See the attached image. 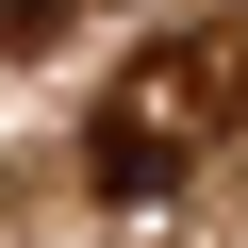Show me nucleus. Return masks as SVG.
Masks as SVG:
<instances>
[{"instance_id":"nucleus-1","label":"nucleus","mask_w":248,"mask_h":248,"mask_svg":"<svg viewBox=\"0 0 248 248\" xmlns=\"http://www.w3.org/2000/svg\"><path fill=\"white\" fill-rule=\"evenodd\" d=\"M232 116H248V33H149V50H116V83L83 116V182L99 199H182Z\"/></svg>"},{"instance_id":"nucleus-2","label":"nucleus","mask_w":248,"mask_h":248,"mask_svg":"<svg viewBox=\"0 0 248 248\" xmlns=\"http://www.w3.org/2000/svg\"><path fill=\"white\" fill-rule=\"evenodd\" d=\"M50 17H83V0H0V50H17V33H50Z\"/></svg>"}]
</instances>
